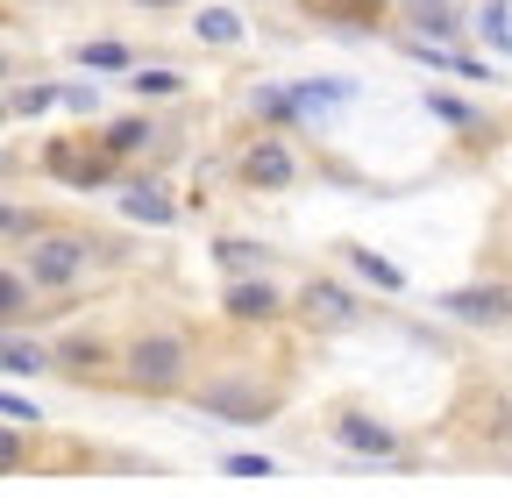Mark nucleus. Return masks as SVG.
I'll list each match as a JSON object with an SVG mask.
<instances>
[{
	"label": "nucleus",
	"instance_id": "1",
	"mask_svg": "<svg viewBox=\"0 0 512 498\" xmlns=\"http://www.w3.org/2000/svg\"><path fill=\"white\" fill-rule=\"evenodd\" d=\"M93 249H107V242L72 235V228H43V235L29 242V257H22V278H29L36 292H72V285L93 271Z\"/></svg>",
	"mask_w": 512,
	"mask_h": 498
},
{
	"label": "nucleus",
	"instance_id": "2",
	"mask_svg": "<svg viewBox=\"0 0 512 498\" xmlns=\"http://www.w3.org/2000/svg\"><path fill=\"white\" fill-rule=\"evenodd\" d=\"M185 363H192V349H185V335H171V328L136 335V342L121 349V370H128V385H136V392H171V385L185 378Z\"/></svg>",
	"mask_w": 512,
	"mask_h": 498
},
{
	"label": "nucleus",
	"instance_id": "3",
	"mask_svg": "<svg viewBox=\"0 0 512 498\" xmlns=\"http://www.w3.org/2000/svg\"><path fill=\"white\" fill-rule=\"evenodd\" d=\"M271 392L264 385H242V378H214L207 392H200V413L207 420H228V427H264L271 420Z\"/></svg>",
	"mask_w": 512,
	"mask_h": 498
},
{
	"label": "nucleus",
	"instance_id": "4",
	"mask_svg": "<svg viewBox=\"0 0 512 498\" xmlns=\"http://www.w3.org/2000/svg\"><path fill=\"white\" fill-rule=\"evenodd\" d=\"M434 306L463 328H512V285H463V292H441Z\"/></svg>",
	"mask_w": 512,
	"mask_h": 498
},
{
	"label": "nucleus",
	"instance_id": "5",
	"mask_svg": "<svg viewBox=\"0 0 512 498\" xmlns=\"http://www.w3.org/2000/svg\"><path fill=\"white\" fill-rule=\"evenodd\" d=\"M242 178L256 185V193H285V185L299 178V164H292V150H285L278 136H256V143L242 150Z\"/></svg>",
	"mask_w": 512,
	"mask_h": 498
},
{
	"label": "nucleus",
	"instance_id": "6",
	"mask_svg": "<svg viewBox=\"0 0 512 498\" xmlns=\"http://www.w3.org/2000/svg\"><path fill=\"white\" fill-rule=\"evenodd\" d=\"M221 306H228L235 321H278V314H285V299H278L271 278H235V285L221 292Z\"/></svg>",
	"mask_w": 512,
	"mask_h": 498
},
{
	"label": "nucleus",
	"instance_id": "7",
	"mask_svg": "<svg viewBox=\"0 0 512 498\" xmlns=\"http://www.w3.org/2000/svg\"><path fill=\"white\" fill-rule=\"evenodd\" d=\"M299 314H306L313 328H356V299H349L342 285H320V278H313V285L299 292Z\"/></svg>",
	"mask_w": 512,
	"mask_h": 498
},
{
	"label": "nucleus",
	"instance_id": "8",
	"mask_svg": "<svg viewBox=\"0 0 512 498\" xmlns=\"http://www.w3.org/2000/svg\"><path fill=\"white\" fill-rule=\"evenodd\" d=\"M335 442H342L349 456H392L399 434L384 427V420H370V413H342V420H335Z\"/></svg>",
	"mask_w": 512,
	"mask_h": 498
},
{
	"label": "nucleus",
	"instance_id": "9",
	"mask_svg": "<svg viewBox=\"0 0 512 498\" xmlns=\"http://www.w3.org/2000/svg\"><path fill=\"white\" fill-rule=\"evenodd\" d=\"M121 214L128 221H150V228H171L178 221V200L164 193L157 178H136V185H121Z\"/></svg>",
	"mask_w": 512,
	"mask_h": 498
},
{
	"label": "nucleus",
	"instance_id": "10",
	"mask_svg": "<svg viewBox=\"0 0 512 498\" xmlns=\"http://www.w3.org/2000/svg\"><path fill=\"white\" fill-rule=\"evenodd\" d=\"M57 356L43 349V342H29V335H0V378H43Z\"/></svg>",
	"mask_w": 512,
	"mask_h": 498
},
{
	"label": "nucleus",
	"instance_id": "11",
	"mask_svg": "<svg viewBox=\"0 0 512 498\" xmlns=\"http://www.w3.org/2000/svg\"><path fill=\"white\" fill-rule=\"evenodd\" d=\"M29 292H36V285H29L22 271L0 264V335H15V328L29 321Z\"/></svg>",
	"mask_w": 512,
	"mask_h": 498
},
{
	"label": "nucleus",
	"instance_id": "12",
	"mask_svg": "<svg viewBox=\"0 0 512 498\" xmlns=\"http://www.w3.org/2000/svg\"><path fill=\"white\" fill-rule=\"evenodd\" d=\"M413 29L420 36H434V43H448L463 22H456V0H413Z\"/></svg>",
	"mask_w": 512,
	"mask_h": 498
},
{
	"label": "nucleus",
	"instance_id": "13",
	"mask_svg": "<svg viewBox=\"0 0 512 498\" xmlns=\"http://www.w3.org/2000/svg\"><path fill=\"white\" fill-rule=\"evenodd\" d=\"M150 136H157L150 121H143V114H128V121H114V129L100 136V150H107V157H136V150H143Z\"/></svg>",
	"mask_w": 512,
	"mask_h": 498
},
{
	"label": "nucleus",
	"instance_id": "14",
	"mask_svg": "<svg viewBox=\"0 0 512 498\" xmlns=\"http://www.w3.org/2000/svg\"><path fill=\"white\" fill-rule=\"evenodd\" d=\"M192 36L200 43H242V22H235V8H200V22H192Z\"/></svg>",
	"mask_w": 512,
	"mask_h": 498
},
{
	"label": "nucleus",
	"instance_id": "15",
	"mask_svg": "<svg viewBox=\"0 0 512 498\" xmlns=\"http://www.w3.org/2000/svg\"><path fill=\"white\" fill-rule=\"evenodd\" d=\"M349 264H356V271H363L377 292H406V271H399V264H384L377 249H349Z\"/></svg>",
	"mask_w": 512,
	"mask_h": 498
},
{
	"label": "nucleus",
	"instance_id": "16",
	"mask_svg": "<svg viewBox=\"0 0 512 498\" xmlns=\"http://www.w3.org/2000/svg\"><path fill=\"white\" fill-rule=\"evenodd\" d=\"M57 363L72 370V378H93V370L107 363V349H100L93 335H79V342H64V349H57Z\"/></svg>",
	"mask_w": 512,
	"mask_h": 498
},
{
	"label": "nucleus",
	"instance_id": "17",
	"mask_svg": "<svg viewBox=\"0 0 512 498\" xmlns=\"http://www.w3.org/2000/svg\"><path fill=\"white\" fill-rule=\"evenodd\" d=\"M178 86H185V79H178L171 65H143L136 79H128V93H143V100H171Z\"/></svg>",
	"mask_w": 512,
	"mask_h": 498
},
{
	"label": "nucleus",
	"instance_id": "18",
	"mask_svg": "<svg viewBox=\"0 0 512 498\" xmlns=\"http://www.w3.org/2000/svg\"><path fill=\"white\" fill-rule=\"evenodd\" d=\"M57 100H64V86H15V93H8V107H15V114H29V121H36V114H50Z\"/></svg>",
	"mask_w": 512,
	"mask_h": 498
},
{
	"label": "nucleus",
	"instance_id": "19",
	"mask_svg": "<svg viewBox=\"0 0 512 498\" xmlns=\"http://www.w3.org/2000/svg\"><path fill=\"white\" fill-rule=\"evenodd\" d=\"M427 107H434L441 121H456V129H484V114H477L470 100H456V93H427Z\"/></svg>",
	"mask_w": 512,
	"mask_h": 498
},
{
	"label": "nucleus",
	"instance_id": "20",
	"mask_svg": "<svg viewBox=\"0 0 512 498\" xmlns=\"http://www.w3.org/2000/svg\"><path fill=\"white\" fill-rule=\"evenodd\" d=\"M79 65L86 72H128V50L121 43H79Z\"/></svg>",
	"mask_w": 512,
	"mask_h": 498
},
{
	"label": "nucleus",
	"instance_id": "21",
	"mask_svg": "<svg viewBox=\"0 0 512 498\" xmlns=\"http://www.w3.org/2000/svg\"><path fill=\"white\" fill-rule=\"evenodd\" d=\"M313 15H335V22H349V29H370V0H313Z\"/></svg>",
	"mask_w": 512,
	"mask_h": 498
},
{
	"label": "nucleus",
	"instance_id": "22",
	"mask_svg": "<svg viewBox=\"0 0 512 498\" xmlns=\"http://www.w3.org/2000/svg\"><path fill=\"white\" fill-rule=\"evenodd\" d=\"M214 264H221V271H235V278H249L264 257H256V242H221V249H214Z\"/></svg>",
	"mask_w": 512,
	"mask_h": 498
},
{
	"label": "nucleus",
	"instance_id": "23",
	"mask_svg": "<svg viewBox=\"0 0 512 498\" xmlns=\"http://www.w3.org/2000/svg\"><path fill=\"white\" fill-rule=\"evenodd\" d=\"M505 22H512V8H505V0H491V8L477 15V29H484V36H491L498 50H512V29H505Z\"/></svg>",
	"mask_w": 512,
	"mask_h": 498
},
{
	"label": "nucleus",
	"instance_id": "24",
	"mask_svg": "<svg viewBox=\"0 0 512 498\" xmlns=\"http://www.w3.org/2000/svg\"><path fill=\"white\" fill-rule=\"evenodd\" d=\"M22 463H29V442H22L15 427H0V477H8V470H22Z\"/></svg>",
	"mask_w": 512,
	"mask_h": 498
},
{
	"label": "nucleus",
	"instance_id": "25",
	"mask_svg": "<svg viewBox=\"0 0 512 498\" xmlns=\"http://www.w3.org/2000/svg\"><path fill=\"white\" fill-rule=\"evenodd\" d=\"M0 235H29V242H36V235H43V221H36V214H22V207H0Z\"/></svg>",
	"mask_w": 512,
	"mask_h": 498
},
{
	"label": "nucleus",
	"instance_id": "26",
	"mask_svg": "<svg viewBox=\"0 0 512 498\" xmlns=\"http://www.w3.org/2000/svg\"><path fill=\"white\" fill-rule=\"evenodd\" d=\"M256 107H264L271 121H292V114H299V100H292V93H278V86H264V93H256Z\"/></svg>",
	"mask_w": 512,
	"mask_h": 498
},
{
	"label": "nucleus",
	"instance_id": "27",
	"mask_svg": "<svg viewBox=\"0 0 512 498\" xmlns=\"http://www.w3.org/2000/svg\"><path fill=\"white\" fill-rule=\"evenodd\" d=\"M228 477H271V456H221Z\"/></svg>",
	"mask_w": 512,
	"mask_h": 498
},
{
	"label": "nucleus",
	"instance_id": "28",
	"mask_svg": "<svg viewBox=\"0 0 512 498\" xmlns=\"http://www.w3.org/2000/svg\"><path fill=\"white\" fill-rule=\"evenodd\" d=\"M0 413H8V420H43V413H36V399L8 392V385H0Z\"/></svg>",
	"mask_w": 512,
	"mask_h": 498
},
{
	"label": "nucleus",
	"instance_id": "29",
	"mask_svg": "<svg viewBox=\"0 0 512 498\" xmlns=\"http://www.w3.org/2000/svg\"><path fill=\"white\" fill-rule=\"evenodd\" d=\"M64 107H72V114H93L100 93H93V86H64Z\"/></svg>",
	"mask_w": 512,
	"mask_h": 498
},
{
	"label": "nucleus",
	"instance_id": "30",
	"mask_svg": "<svg viewBox=\"0 0 512 498\" xmlns=\"http://www.w3.org/2000/svg\"><path fill=\"white\" fill-rule=\"evenodd\" d=\"M136 8H185V0H136Z\"/></svg>",
	"mask_w": 512,
	"mask_h": 498
},
{
	"label": "nucleus",
	"instance_id": "31",
	"mask_svg": "<svg viewBox=\"0 0 512 498\" xmlns=\"http://www.w3.org/2000/svg\"><path fill=\"white\" fill-rule=\"evenodd\" d=\"M8 114H15V107H8V100H0V121H8Z\"/></svg>",
	"mask_w": 512,
	"mask_h": 498
}]
</instances>
